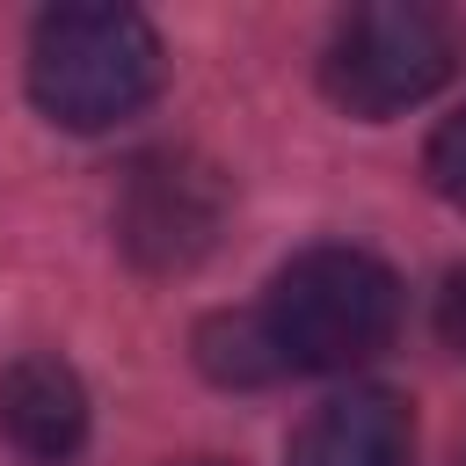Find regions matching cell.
<instances>
[{
    "mask_svg": "<svg viewBox=\"0 0 466 466\" xmlns=\"http://www.w3.org/2000/svg\"><path fill=\"white\" fill-rule=\"evenodd\" d=\"M160 29L138 7H51L29 36V95L66 131H109L160 95Z\"/></svg>",
    "mask_w": 466,
    "mask_h": 466,
    "instance_id": "6da1fadb",
    "label": "cell"
},
{
    "mask_svg": "<svg viewBox=\"0 0 466 466\" xmlns=\"http://www.w3.org/2000/svg\"><path fill=\"white\" fill-rule=\"evenodd\" d=\"M262 328L284 371H350L400 328V277L364 248H306L277 269Z\"/></svg>",
    "mask_w": 466,
    "mask_h": 466,
    "instance_id": "7a4b0ae2",
    "label": "cell"
},
{
    "mask_svg": "<svg viewBox=\"0 0 466 466\" xmlns=\"http://www.w3.org/2000/svg\"><path fill=\"white\" fill-rule=\"evenodd\" d=\"M466 58V36L444 7L430 0H371L350 7L320 51V87L350 109V116H400L415 102H430Z\"/></svg>",
    "mask_w": 466,
    "mask_h": 466,
    "instance_id": "3957f363",
    "label": "cell"
},
{
    "mask_svg": "<svg viewBox=\"0 0 466 466\" xmlns=\"http://www.w3.org/2000/svg\"><path fill=\"white\" fill-rule=\"evenodd\" d=\"M226 175L197 153H146L131 160L124 189H116V240L138 269L175 277L189 262H204L218 248L226 226Z\"/></svg>",
    "mask_w": 466,
    "mask_h": 466,
    "instance_id": "277c9868",
    "label": "cell"
},
{
    "mask_svg": "<svg viewBox=\"0 0 466 466\" xmlns=\"http://www.w3.org/2000/svg\"><path fill=\"white\" fill-rule=\"evenodd\" d=\"M415 459V415L386 386H350L306 415L291 437V466H408Z\"/></svg>",
    "mask_w": 466,
    "mask_h": 466,
    "instance_id": "5b68a950",
    "label": "cell"
},
{
    "mask_svg": "<svg viewBox=\"0 0 466 466\" xmlns=\"http://www.w3.org/2000/svg\"><path fill=\"white\" fill-rule=\"evenodd\" d=\"M0 437L36 466H66L87 444V386L73 379V364L15 357L0 371Z\"/></svg>",
    "mask_w": 466,
    "mask_h": 466,
    "instance_id": "8992f818",
    "label": "cell"
},
{
    "mask_svg": "<svg viewBox=\"0 0 466 466\" xmlns=\"http://www.w3.org/2000/svg\"><path fill=\"white\" fill-rule=\"evenodd\" d=\"M197 364L218 379V386H269L284 379V357L262 328V313H218L197 328Z\"/></svg>",
    "mask_w": 466,
    "mask_h": 466,
    "instance_id": "52a82bcc",
    "label": "cell"
},
{
    "mask_svg": "<svg viewBox=\"0 0 466 466\" xmlns=\"http://www.w3.org/2000/svg\"><path fill=\"white\" fill-rule=\"evenodd\" d=\"M422 167H430V189H437L444 204H459V211H466V109L437 124V138H430Z\"/></svg>",
    "mask_w": 466,
    "mask_h": 466,
    "instance_id": "ba28073f",
    "label": "cell"
},
{
    "mask_svg": "<svg viewBox=\"0 0 466 466\" xmlns=\"http://www.w3.org/2000/svg\"><path fill=\"white\" fill-rule=\"evenodd\" d=\"M437 335H444V350L466 357V269H451L437 291Z\"/></svg>",
    "mask_w": 466,
    "mask_h": 466,
    "instance_id": "9c48e42d",
    "label": "cell"
},
{
    "mask_svg": "<svg viewBox=\"0 0 466 466\" xmlns=\"http://www.w3.org/2000/svg\"><path fill=\"white\" fill-rule=\"evenodd\" d=\"M459 466H466V459H459Z\"/></svg>",
    "mask_w": 466,
    "mask_h": 466,
    "instance_id": "30bf717a",
    "label": "cell"
}]
</instances>
